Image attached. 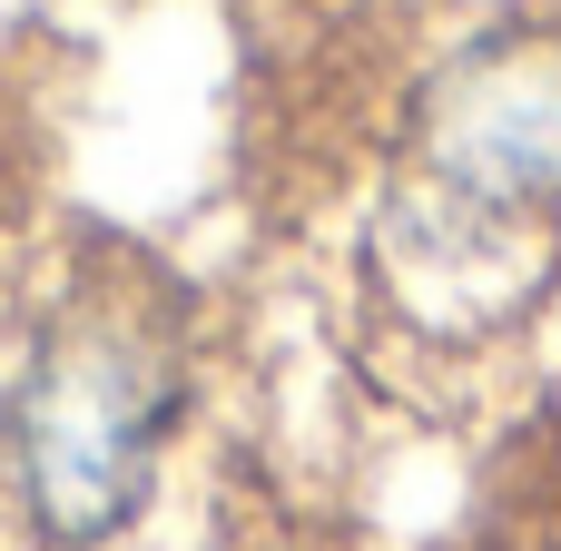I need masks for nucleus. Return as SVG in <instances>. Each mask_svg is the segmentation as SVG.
Returning a JSON list of instances; mask_svg holds the SVG:
<instances>
[{"label":"nucleus","instance_id":"obj_2","mask_svg":"<svg viewBox=\"0 0 561 551\" xmlns=\"http://www.w3.org/2000/svg\"><path fill=\"white\" fill-rule=\"evenodd\" d=\"M414 168L444 217L542 227L561 217V20L473 39L414 108Z\"/></svg>","mask_w":561,"mask_h":551},{"label":"nucleus","instance_id":"obj_1","mask_svg":"<svg viewBox=\"0 0 561 551\" xmlns=\"http://www.w3.org/2000/svg\"><path fill=\"white\" fill-rule=\"evenodd\" d=\"M10 523L30 551H108L197 414V296L138 237H89L20 335Z\"/></svg>","mask_w":561,"mask_h":551},{"label":"nucleus","instance_id":"obj_3","mask_svg":"<svg viewBox=\"0 0 561 551\" xmlns=\"http://www.w3.org/2000/svg\"><path fill=\"white\" fill-rule=\"evenodd\" d=\"M0 513H10V384H0Z\"/></svg>","mask_w":561,"mask_h":551}]
</instances>
